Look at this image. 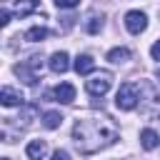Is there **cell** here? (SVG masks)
Here are the masks:
<instances>
[{
	"mask_svg": "<svg viewBox=\"0 0 160 160\" xmlns=\"http://www.w3.org/2000/svg\"><path fill=\"white\" fill-rule=\"evenodd\" d=\"M118 138V128L110 122V118H82L75 122L72 128V140H75V148L82 152V155H92L98 152L100 148H108L112 145Z\"/></svg>",
	"mask_w": 160,
	"mask_h": 160,
	"instance_id": "1",
	"label": "cell"
},
{
	"mask_svg": "<svg viewBox=\"0 0 160 160\" xmlns=\"http://www.w3.org/2000/svg\"><path fill=\"white\" fill-rule=\"evenodd\" d=\"M115 105L120 110H132L138 105V85L135 82H122L118 88V95H115Z\"/></svg>",
	"mask_w": 160,
	"mask_h": 160,
	"instance_id": "2",
	"label": "cell"
},
{
	"mask_svg": "<svg viewBox=\"0 0 160 160\" xmlns=\"http://www.w3.org/2000/svg\"><path fill=\"white\" fill-rule=\"evenodd\" d=\"M40 68H42V58H40V55H32L28 62L18 65L15 72H18L28 85H35V82H38V70H40Z\"/></svg>",
	"mask_w": 160,
	"mask_h": 160,
	"instance_id": "3",
	"label": "cell"
},
{
	"mask_svg": "<svg viewBox=\"0 0 160 160\" xmlns=\"http://www.w3.org/2000/svg\"><path fill=\"white\" fill-rule=\"evenodd\" d=\"M110 82H112V75L110 72H100V75H92L88 82H85V90L90 92V95H105L108 90H110Z\"/></svg>",
	"mask_w": 160,
	"mask_h": 160,
	"instance_id": "4",
	"label": "cell"
},
{
	"mask_svg": "<svg viewBox=\"0 0 160 160\" xmlns=\"http://www.w3.org/2000/svg\"><path fill=\"white\" fill-rule=\"evenodd\" d=\"M125 28H128L132 35H140V32L148 28V18H145V12H140V10H130V12L125 15Z\"/></svg>",
	"mask_w": 160,
	"mask_h": 160,
	"instance_id": "5",
	"label": "cell"
},
{
	"mask_svg": "<svg viewBox=\"0 0 160 160\" xmlns=\"http://www.w3.org/2000/svg\"><path fill=\"white\" fill-rule=\"evenodd\" d=\"M48 98H55L58 102H65V105H68V102L75 100V88H72L70 82H62V85H58L55 90H50Z\"/></svg>",
	"mask_w": 160,
	"mask_h": 160,
	"instance_id": "6",
	"label": "cell"
},
{
	"mask_svg": "<svg viewBox=\"0 0 160 160\" xmlns=\"http://www.w3.org/2000/svg\"><path fill=\"white\" fill-rule=\"evenodd\" d=\"M0 102H2L5 108L22 105V92H20V90H15V88H10V85H5V88L0 90Z\"/></svg>",
	"mask_w": 160,
	"mask_h": 160,
	"instance_id": "7",
	"label": "cell"
},
{
	"mask_svg": "<svg viewBox=\"0 0 160 160\" xmlns=\"http://www.w3.org/2000/svg\"><path fill=\"white\" fill-rule=\"evenodd\" d=\"M25 152H28L30 160H42L48 155V145H45V140H32V142H28Z\"/></svg>",
	"mask_w": 160,
	"mask_h": 160,
	"instance_id": "8",
	"label": "cell"
},
{
	"mask_svg": "<svg viewBox=\"0 0 160 160\" xmlns=\"http://www.w3.org/2000/svg\"><path fill=\"white\" fill-rule=\"evenodd\" d=\"M70 68V62H68V52H52V58H50V70L52 72H65Z\"/></svg>",
	"mask_w": 160,
	"mask_h": 160,
	"instance_id": "9",
	"label": "cell"
},
{
	"mask_svg": "<svg viewBox=\"0 0 160 160\" xmlns=\"http://www.w3.org/2000/svg\"><path fill=\"white\" fill-rule=\"evenodd\" d=\"M95 70V60L90 58V55H78V60H75V72L78 75H90Z\"/></svg>",
	"mask_w": 160,
	"mask_h": 160,
	"instance_id": "10",
	"label": "cell"
},
{
	"mask_svg": "<svg viewBox=\"0 0 160 160\" xmlns=\"http://www.w3.org/2000/svg\"><path fill=\"white\" fill-rule=\"evenodd\" d=\"M40 8V0H15V12L22 18V15H30Z\"/></svg>",
	"mask_w": 160,
	"mask_h": 160,
	"instance_id": "11",
	"label": "cell"
},
{
	"mask_svg": "<svg viewBox=\"0 0 160 160\" xmlns=\"http://www.w3.org/2000/svg\"><path fill=\"white\" fill-rule=\"evenodd\" d=\"M158 142H160V138H158V132L155 130H142L140 132V145L145 148V150H152V148H158Z\"/></svg>",
	"mask_w": 160,
	"mask_h": 160,
	"instance_id": "12",
	"label": "cell"
},
{
	"mask_svg": "<svg viewBox=\"0 0 160 160\" xmlns=\"http://www.w3.org/2000/svg\"><path fill=\"white\" fill-rule=\"evenodd\" d=\"M108 60H110V62H115V65L128 62V60H130V50H128V48H115V50H110V52H108Z\"/></svg>",
	"mask_w": 160,
	"mask_h": 160,
	"instance_id": "13",
	"label": "cell"
},
{
	"mask_svg": "<svg viewBox=\"0 0 160 160\" xmlns=\"http://www.w3.org/2000/svg\"><path fill=\"white\" fill-rule=\"evenodd\" d=\"M60 122H62V115H60V112H55V110H48V112L42 115V125H45L48 130H55Z\"/></svg>",
	"mask_w": 160,
	"mask_h": 160,
	"instance_id": "14",
	"label": "cell"
},
{
	"mask_svg": "<svg viewBox=\"0 0 160 160\" xmlns=\"http://www.w3.org/2000/svg\"><path fill=\"white\" fill-rule=\"evenodd\" d=\"M48 35H50L48 28H40V25H38V28H30V30L25 32V40H28V42H40V40L48 38Z\"/></svg>",
	"mask_w": 160,
	"mask_h": 160,
	"instance_id": "15",
	"label": "cell"
},
{
	"mask_svg": "<svg viewBox=\"0 0 160 160\" xmlns=\"http://www.w3.org/2000/svg\"><path fill=\"white\" fill-rule=\"evenodd\" d=\"M100 28H102V20H100L98 15H92V18H90V22H88V32H98Z\"/></svg>",
	"mask_w": 160,
	"mask_h": 160,
	"instance_id": "16",
	"label": "cell"
},
{
	"mask_svg": "<svg viewBox=\"0 0 160 160\" xmlns=\"http://www.w3.org/2000/svg\"><path fill=\"white\" fill-rule=\"evenodd\" d=\"M55 5H58L60 10H65V8H78L80 0H55Z\"/></svg>",
	"mask_w": 160,
	"mask_h": 160,
	"instance_id": "17",
	"label": "cell"
},
{
	"mask_svg": "<svg viewBox=\"0 0 160 160\" xmlns=\"http://www.w3.org/2000/svg\"><path fill=\"white\" fill-rule=\"evenodd\" d=\"M50 160H70V155H68V152H65V150H55V152H52V158H50Z\"/></svg>",
	"mask_w": 160,
	"mask_h": 160,
	"instance_id": "18",
	"label": "cell"
},
{
	"mask_svg": "<svg viewBox=\"0 0 160 160\" xmlns=\"http://www.w3.org/2000/svg\"><path fill=\"white\" fill-rule=\"evenodd\" d=\"M150 55H152L155 60H160V40H158V42H155V45L150 48Z\"/></svg>",
	"mask_w": 160,
	"mask_h": 160,
	"instance_id": "19",
	"label": "cell"
},
{
	"mask_svg": "<svg viewBox=\"0 0 160 160\" xmlns=\"http://www.w3.org/2000/svg\"><path fill=\"white\" fill-rule=\"evenodd\" d=\"M0 22H2V25H8V22H10V12H8V10H2V12H0Z\"/></svg>",
	"mask_w": 160,
	"mask_h": 160,
	"instance_id": "20",
	"label": "cell"
},
{
	"mask_svg": "<svg viewBox=\"0 0 160 160\" xmlns=\"http://www.w3.org/2000/svg\"><path fill=\"white\" fill-rule=\"evenodd\" d=\"M158 82H160V68H158Z\"/></svg>",
	"mask_w": 160,
	"mask_h": 160,
	"instance_id": "21",
	"label": "cell"
},
{
	"mask_svg": "<svg viewBox=\"0 0 160 160\" xmlns=\"http://www.w3.org/2000/svg\"><path fill=\"white\" fill-rule=\"evenodd\" d=\"M5 160H8V158H5Z\"/></svg>",
	"mask_w": 160,
	"mask_h": 160,
	"instance_id": "22",
	"label": "cell"
}]
</instances>
